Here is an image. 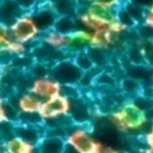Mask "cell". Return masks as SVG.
<instances>
[{
	"label": "cell",
	"instance_id": "cell-9",
	"mask_svg": "<svg viewBox=\"0 0 153 153\" xmlns=\"http://www.w3.org/2000/svg\"><path fill=\"white\" fill-rule=\"evenodd\" d=\"M13 97L14 102L9 98L8 99L16 104L19 113H40L43 100L32 92L26 90L18 95H14L13 93Z\"/></svg>",
	"mask_w": 153,
	"mask_h": 153
},
{
	"label": "cell",
	"instance_id": "cell-18",
	"mask_svg": "<svg viewBox=\"0 0 153 153\" xmlns=\"http://www.w3.org/2000/svg\"><path fill=\"white\" fill-rule=\"evenodd\" d=\"M107 29L109 30L117 38L120 39V37L125 36L126 34L129 33L131 30V26L128 25L125 21H123V19L118 16V13H117V18L114 19H112V21L108 24Z\"/></svg>",
	"mask_w": 153,
	"mask_h": 153
},
{
	"label": "cell",
	"instance_id": "cell-22",
	"mask_svg": "<svg viewBox=\"0 0 153 153\" xmlns=\"http://www.w3.org/2000/svg\"><path fill=\"white\" fill-rule=\"evenodd\" d=\"M26 12L31 11L36 7L40 0H14Z\"/></svg>",
	"mask_w": 153,
	"mask_h": 153
},
{
	"label": "cell",
	"instance_id": "cell-12",
	"mask_svg": "<svg viewBox=\"0 0 153 153\" xmlns=\"http://www.w3.org/2000/svg\"><path fill=\"white\" fill-rule=\"evenodd\" d=\"M25 12L14 0H0V24L7 28Z\"/></svg>",
	"mask_w": 153,
	"mask_h": 153
},
{
	"label": "cell",
	"instance_id": "cell-17",
	"mask_svg": "<svg viewBox=\"0 0 153 153\" xmlns=\"http://www.w3.org/2000/svg\"><path fill=\"white\" fill-rule=\"evenodd\" d=\"M78 27L76 18L74 16H58L57 19L55 22L53 29L57 30V31L61 32L63 34H71L74 32Z\"/></svg>",
	"mask_w": 153,
	"mask_h": 153
},
{
	"label": "cell",
	"instance_id": "cell-24",
	"mask_svg": "<svg viewBox=\"0 0 153 153\" xmlns=\"http://www.w3.org/2000/svg\"><path fill=\"white\" fill-rule=\"evenodd\" d=\"M71 1L76 2V3L79 4L80 6H83V5H86L87 3H89L91 0H71Z\"/></svg>",
	"mask_w": 153,
	"mask_h": 153
},
{
	"label": "cell",
	"instance_id": "cell-4",
	"mask_svg": "<svg viewBox=\"0 0 153 153\" xmlns=\"http://www.w3.org/2000/svg\"><path fill=\"white\" fill-rule=\"evenodd\" d=\"M9 35L13 40L31 45L39 43L43 33L37 26L31 12H25L8 28Z\"/></svg>",
	"mask_w": 153,
	"mask_h": 153
},
{
	"label": "cell",
	"instance_id": "cell-3",
	"mask_svg": "<svg viewBox=\"0 0 153 153\" xmlns=\"http://www.w3.org/2000/svg\"><path fill=\"white\" fill-rule=\"evenodd\" d=\"M65 151L76 153H103L104 145L97 140L87 125L74 124L68 129L65 135Z\"/></svg>",
	"mask_w": 153,
	"mask_h": 153
},
{
	"label": "cell",
	"instance_id": "cell-16",
	"mask_svg": "<svg viewBox=\"0 0 153 153\" xmlns=\"http://www.w3.org/2000/svg\"><path fill=\"white\" fill-rule=\"evenodd\" d=\"M71 58L74 59V61L76 63V65H78L84 73L92 71L96 68V65L94 61H93L92 57H91V54L89 52L88 49L75 53Z\"/></svg>",
	"mask_w": 153,
	"mask_h": 153
},
{
	"label": "cell",
	"instance_id": "cell-10",
	"mask_svg": "<svg viewBox=\"0 0 153 153\" xmlns=\"http://www.w3.org/2000/svg\"><path fill=\"white\" fill-rule=\"evenodd\" d=\"M14 135L19 136L25 141L38 147L39 143L45 135V127L44 125L16 124L14 125Z\"/></svg>",
	"mask_w": 153,
	"mask_h": 153
},
{
	"label": "cell",
	"instance_id": "cell-23",
	"mask_svg": "<svg viewBox=\"0 0 153 153\" xmlns=\"http://www.w3.org/2000/svg\"><path fill=\"white\" fill-rule=\"evenodd\" d=\"M4 99L5 98L0 94V124L6 122V117H5V113H4V107H3Z\"/></svg>",
	"mask_w": 153,
	"mask_h": 153
},
{
	"label": "cell",
	"instance_id": "cell-19",
	"mask_svg": "<svg viewBox=\"0 0 153 153\" xmlns=\"http://www.w3.org/2000/svg\"><path fill=\"white\" fill-rule=\"evenodd\" d=\"M141 142L144 151L153 153V122L150 123L147 129L141 134Z\"/></svg>",
	"mask_w": 153,
	"mask_h": 153
},
{
	"label": "cell",
	"instance_id": "cell-11",
	"mask_svg": "<svg viewBox=\"0 0 153 153\" xmlns=\"http://www.w3.org/2000/svg\"><path fill=\"white\" fill-rule=\"evenodd\" d=\"M40 41L44 45L48 46L53 50L61 51L63 53L68 51V44H70L68 35L61 33L55 29H51L43 33Z\"/></svg>",
	"mask_w": 153,
	"mask_h": 153
},
{
	"label": "cell",
	"instance_id": "cell-25",
	"mask_svg": "<svg viewBox=\"0 0 153 153\" xmlns=\"http://www.w3.org/2000/svg\"><path fill=\"white\" fill-rule=\"evenodd\" d=\"M4 149H3V142L0 141V152H3Z\"/></svg>",
	"mask_w": 153,
	"mask_h": 153
},
{
	"label": "cell",
	"instance_id": "cell-2",
	"mask_svg": "<svg viewBox=\"0 0 153 153\" xmlns=\"http://www.w3.org/2000/svg\"><path fill=\"white\" fill-rule=\"evenodd\" d=\"M118 11H115L101 3L91 0L86 5L79 8L76 16V21L79 28L88 31H96L106 28L108 24L117 16Z\"/></svg>",
	"mask_w": 153,
	"mask_h": 153
},
{
	"label": "cell",
	"instance_id": "cell-7",
	"mask_svg": "<svg viewBox=\"0 0 153 153\" xmlns=\"http://www.w3.org/2000/svg\"><path fill=\"white\" fill-rule=\"evenodd\" d=\"M62 90L63 85L51 75L32 79L30 86L28 87V91L38 96L43 101L53 96L61 94Z\"/></svg>",
	"mask_w": 153,
	"mask_h": 153
},
{
	"label": "cell",
	"instance_id": "cell-26",
	"mask_svg": "<svg viewBox=\"0 0 153 153\" xmlns=\"http://www.w3.org/2000/svg\"><path fill=\"white\" fill-rule=\"evenodd\" d=\"M152 2H153V0H152Z\"/></svg>",
	"mask_w": 153,
	"mask_h": 153
},
{
	"label": "cell",
	"instance_id": "cell-5",
	"mask_svg": "<svg viewBox=\"0 0 153 153\" xmlns=\"http://www.w3.org/2000/svg\"><path fill=\"white\" fill-rule=\"evenodd\" d=\"M71 106L73 99L63 93L44 100L40 110L43 124L49 120L70 117Z\"/></svg>",
	"mask_w": 153,
	"mask_h": 153
},
{
	"label": "cell",
	"instance_id": "cell-6",
	"mask_svg": "<svg viewBox=\"0 0 153 153\" xmlns=\"http://www.w3.org/2000/svg\"><path fill=\"white\" fill-rule=\"evenodd\" d=\"M50 75L63 86H79L84 71L76 65L71 57L63 58L53 63Z\"/></svg>",
	"mask_w": 153,
	"mask_h": 153
},
{
	"label": "cell",
	"instance_id": "cell-14",
	"mask_svg": "<svg viewBox=\"0 0 153 153\" xmlns=\"http://www.w3.org/2000/svg\"><path fill=\"white\" fill-rule=\"evenodd\" d=\"M3 149L4 152L8 153H31L38 151V147L36 145L25 141L16 135L3 141Z\"/></svg>",
	"mask_w": 153,
	"mask_h": 153
},
{
	"label": "cell",
	"instance_id": "cell-8",
	"mask_svg": "<svg viewBox=\"0 0 153 153\" xmlns=\"http://www.w3.org/2000/svg\"><path fill=\"white\" fill-rule=\"evenodd\" d=\"M117 40L118 38L113 35L111 32L107 29V27L96 30V31L92 32L91 41L88 49L107 52V51L111 50L114 47Z\"/></svg>",
	"mask_w": 153,
	"mask_h": 153
},
{
	"label": "cell",
	"instance_id": "cell-15",
	"mask_svg": "<svg viewBox=\"0 0 153 153\" xmlns=\"http://www.w3.org/2000/svg\"><path fill=\"white\" fill-rule=\"evenodd\" d=\"M38 151L50 152V153L65 151V138L45 134L38 145Z\"/></svg>",
	"mask_w": 153,
	"mask_h": 153
},
{
	"label": "cell",
	"instance_id": "cell-21",
	"mask_svg": "<svg viewBox=\"0 0 153 153\" xmlns=\"http://www.w3.org/2000/svg\"><path fill=\"white\" fill-rule=\"evenodd\" d=\"M94 1L109 7L115 11H120L122 8H124L128 0H94Z\"/></svg>",
	"mask_w": 153,
	"mask_h": 153
},
{
	"label": "cell",
	"instance_id": "cell-13",
	"mask_svg": "<svg viewBox=\"0 0 153 153\" xmlns=\"http://www.w3.org/2000/svg\"><path fill=\"white\" fill-rule=\"evenodd\" d=\"M92 32L83 28H76L75 31L68 34L70 44H68V53L74 55L79 51L86 50L89 48Z\"/></svg>",
	"mask_w": 153,
	"mask_h": 153
},
{
	"label": "cell",
	"instance_id": "cell-1",
	"mask_svg": "<svg viewBox=\"0 0 153 153\" xmlns=\"http://www.w3.org/2000/svg\"><path fill=\"white\" fill-rule=\"evenodd\" d=\"M107 118L112 127L122 134L141 135L150 124L146 108L134 99H127L112 108Z\"/></svg>",
	"mask_w": 153,
	"mask_h": 153
},
{
	"label": "cell",
	"instance_id": "cell-20",
	"mask_svg": "<svg viewBox=\"0 0 153 153\" xmlns=\"http://www.w3.org/2000/svg\"><path fill=\"white\" fill-rule=\"evenodd\" d=\"M143 28H145L148 31L153 32V2L150 5L144 7L143 16L141 23Z\"/></svg>",
	"mask_w": 153,
	"mask_h": 153
}]
</instances>
